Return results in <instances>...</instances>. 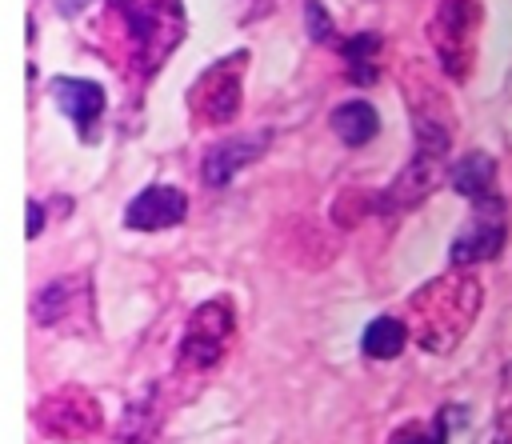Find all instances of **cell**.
<instances>
[{"label": "cell", "instance_id": "obj_1", "mask_svg": "<svg viewBox=\"0 0 512 444\" xmlns=\"http://www.w3.org/2000/svg\"><path fill=\"white\" fill-rule=\"evenodd\" d=\"M484 292L472 276H448L428 284L420 296H412V312L420 320V344L432 352H448L472 324Z\"/></svg>", "mask_w": 512, "mask_h": 444}, {"label": "cell", "instance_id": "obj_2", "mask_svg": "<svg viewBox=\"0 0 512 444\" xmlns=\"http://www.w3.org/2000/svg\"><path fill=\"white\" fill-rule=\"evenodd\" d=\"M112 8L120 12V20L128 28L132 60L144 68V76L156 72L184 36L180 4L176 0H112Z\"/></svg>", "mask_w": 512, "mask_h": 444}, {"label": "cell", "instance_id": "obj_3", "mask_svg": "<svg viewBox=\"0 0 512 444\" xmlns=\"http://www.w3.org/2000/svg\"><path fill=\"white\" fill-rule=\"evenodd\" d=\"M504 236H508V216H504V200L500 196H488V200H476V212L468 216V224L456 232L452 240V264L464 268V264H480V260H492L500 256L504 248Z\"/></svg>", "mask_w": 512, "mask_h": 444}, {"label": "cell", "instance_id": "obj_4", "mask_svg": "<svg viewBox=\"0 0 512 444\" xmlns=\"http://www.w3.org/2000/svg\"><path fill=\"white\" fill-rule=\"evenodd\" d=\"M476 24H480L476 0H440L436 20H432V44H436L444 68H452V76H464L468 72Z\"/></svg>", "mask_w": 512, "mask_h": 444}, {"label": "cell", "instance_id": "obj_5", "mask_svg": "<svg viewBox=\"0 0 512 444\" xmlns=\"http://www.w3.org/2000/svg\"><path fill=\"white\" fill-rule=\"evenodd\" d=\"M240 64H244V52H236L232 60L212 64L196 80V88L188 92V108L204 124H228L236 116V108H240V72H244Z\"/></svg>", "mask_w": 512, "mask_h": 444}, {"label": "cell", "instance_id": "obj_6", "mask_svg": "<svg viewBox=\"0 0 512 444\" xmlns=\"http://www.w3.org/2000/svg\"><path fill=\"white\" fill-rule=\"evenodd\" d=\"M228 332H232V308L224 300H208L204 308H196V316L188 324V336L180 344V360L192 364V368L216 364L220 352H224Z\"/></svg>", "mask_w": 512, "mask_h": 444}, {"label": "cell", "instance_id": "obj_7", "mask_svg": "<svg viewBox=\"0 0 512 444\" xmlns=\"http://www.w3.org/2000/svg\"><path fill=\"white\" fill-rule=\"evenodd\" d=\"M52 100L56 108L80 128V140L92 144L100 132V116H104V88L96 80H80V76H56L52 80Z\"/></svg>", "mask_w": 512, "mask_h": 444}, {"label": "cell", "instance_id": "obj_8", "mask_svg": "<svg viewBox=\"0 0 512 444\" xmlns=\"http://www.w3.org/2000/svg\"><path fill=\"white\" fill-rule=\"evenodd\" d=\"M32 316L44 328H64L68 320H88V280L64 276V280L44 284L32 300Z\"/></svg>", "mask_w": 512, "mask_h": 444}, {"label": "cell", "instance_id": "obj_9", "mask_svg": "<svg viewBox=\"0 0 512 444\" xmlns=\"http://www.w3.org/2000/svg\"><path fill=\"white\" fill-rule=\"evenodd\" d=\"M188 212V196L172 184H152L144 192H136V200L124 212V224L136 232H156V228H172L180 224Z\"/></svg>", "mask_w": 512, "mask_h": 444}, {"label": "cell", "instance_id": "obj_10", "mask_svg": "<svg viewBox=\"0 0 512 444\" xmlns=\"http://www.w3.org/2000/svg\"><path fill=\"white\" fill-rule=\"evenodd\" d=\"M264 144H268V136L260 132V136H228L224 144L208 148L204 152V184H212V188L228 184L244 164H252L264 152Z\"/></svg>", "mask_w": 512, "mask_h": 444}, {"label": "cell", "instance_id": "obj_11", "mask_svg": "<svg viewBox=\"0 0 512 444\" xmlns=\"http://www.w3.org/2000/svg\"><path fill=\"white\" fill-rule=\"evenodd\" d=\"M448 180H452V188H456L460 196H468L472 204L496 196V164H492L484 152H468L464 160H456L452 172H448Z\"/></svg>", "mask_w": 512, "mask_h": 444}, {"label": "cell", "instance_id": "obj_12", "mask_svg": "<svg viewBox=\"0 0 512 444\" xmlns=\"http://www.w3.org/2000/svg\"><path fill=\"white\" fill-rule=\"evenodd\" d=\"M376 128H380V116H376V108H372L368 100H348V104H340V108L332 112V132H336L344 144H352V148L368 144V140L376 136Z\"/></svg>", "mask_w": 512, "mask_h": 444}, {"label": "cell", "instance_id": "obj_13", "mask_svg": "<svg viewBox=\"0 0 512 444\" xmlns=\"http://www.w3.org/2000/svg\"><path fill=\"white\" fill-rule=\"evenodd\" d=\"M364 352L372 356V360H392V356H400L404 352V344H408V328L396 320V316H380V320H372L368 328H364Z\"/></svg>", "mask_w": 512, "mask_h": 444}, {"label": "cell", "instance_id": "obj_14", "mask_svg": "<svg viewBox=\"0 0 512 444\" xmlns=\"http://www.w3.org/2000/svg\"><path fill=\"white\" fill-rule=\"evenodd\" d=\"M376 52H380V36H376V32H356V36L344 44L348 76H352L356 84H372V80H376Z\"/></svg>", "mask_w": 512, "mask_h": 444}, {"label": "cell", "instance_id": "obj_15", "mask_svg": "<svg viewBox=\"0 0 512 444\" xmlns=\"http://www.w3.org/2000/svg\"><path fill=\"white\" fill-rule=\"evenodd\" d=\"M448 440V408L436 416L432 428H404L392 436V444H444Z\"/></svg>", "mask_w": 512, "mask_h": 444}, {"label": "cell", "instance_id": "obj_16", "mask_svg": "<svg viewBox=\"0 0 512 444\" xmlns=\"http://www.w3.org/2000/svg\"><path fill=\"white\" fill-rule=\"evenodd\" d=\"M304 12H308V32H312V40H332V24H328V12H324L316 0H308V4H304Z\"/></svg>", "mask_w": 512, "mask_h": 444}, {"label": "cell", "instance_id": "obj_17", "mask_svg": "<svg viewBox=\"0 0 512 444\" xmlns=\"http://www.w3.org/2000/svg\"><path fill=\"white\" fill-rule=\"evenodd\" d=\"M24 232H28V240L44 232V204H36V200H28V228H24Z\"/></svg>", "mask_w": 512, "mask_h": 444}, {"label": "cell", "instance_id": "obj_18", "mask_svg": "<svg viewBox=\"0 0 512 444\" xmlns=\"http://www.w3.org/2000/svg\"><path fill=\"white\" fill-rule=\"evenodd\" d=\"M88 4H92V0H52V8H56L60 16H80Z\"/></svg>", "mask_w": 512, "mask_h": 444}, {"label": "cell", "instance_id": "obj_19", "mask_svg": "<svg viewBox=\"0 0 512 444\" xmlns=\"http://www.w3.org/2000/svg\"><path fill=\"white\" fill-rule=\"evenodd\" d=\"M508 376H512V368H508Z\"/></svg>", "mask_w": 512, "mask_h": 444}]
</instances>
